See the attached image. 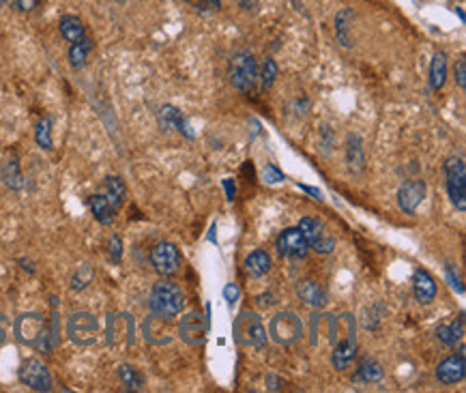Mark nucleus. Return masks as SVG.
I'll use <instances>...</instances> for the list:
<instances>
[{
  "label": "nucleus",
  "instance_id": "e433bc0d",
  "mask_svg": "<svg viewBox=\"0 0 466 393\" xmlns=\"http://www.w3.org/2000/svg\"><path fill=\"white\" fill-rule=\"evenodd\" d=\"M9 3L13 5V9H18L22 13H30L32 9H37L39 0H9Z\"/></svg>",
  "mask_w": 466,
  "mask_h": 393
},
{
  "label": "nucleus",
  "instance_id": "f704fd0d",
  "mask_svg": "<svg viewBox=\"0 0 466 393\" xmlns=\"http://www.w3.org/2000/svg\"><path fill=\"white\" fill-rule=\"evenodd\" d=\"M108 252H110V258H112V262H121V258H123V241H121V237L118 234H114L112 239H110V243H108Z\"/></svg>",
  "mask_w": 466,
  "mask_h": 393
},
{
  "label": "nucleus",
  "instance_id": "c85d7f7f",
  "mask_svg": "<svg viewBox=\"0 0 466 393\" xmlns=\"http://www.w3.org/2000/svg\"><path fill=\"white\" fill-rule=\"evenodd\" d=\"M35 142L37 147L52 151L54 142H52V116H43L37 125H35Z\"/></svg>",
  "mask_w": 466,
  "mask_h": 393
},
{
  "label": "nucleus",
  "instance_id": "2f4dec72",
  "mask_svg": "<svg viewBox=\"0 0 466 393\" xmlns=\"http://www.w3.org/2000/svg\"><path fill=\"white\" fill-rule=\"evenodd\" d=\"M118 378L123 380V385H125L129 391H140V389H142V385H144L142 374H140L136 368L127 366V364H123V366L118 368Z\"/></svg>",
  "mask_w": 466,
  "mask_h": 393
},
{
  "label": "nucleus",
  "instance_id": "37998d69",
  "mask_svg": "<svg viewBox=\"0 0 466 393\" xmlns=\"http://www.w3.org/2000/svg\"><path fill=\"white\" fill-rule=\"evenodd\" d=\"M5 340H7V320L3 314H0V346L5 344Z\"/></svg>",
  "mask_w": 466,
  "mask_h": 393
},
{
  "label": "nucleus",
  "instance_id": "5701e85b",
  "mask_svg": "<svg viewBox=\"0 0 466 393\" xmlns=\"http://www.w3.org/2000/svg\"><path fill=\"white\" fill-rule=\"evenodd\" d=\"M447 82V56L445 52H437L430 65V88L441 91Z\"/></svg>",
  "mask_w": 466,
  "mask_h": 393
},
{
  "label": "nucleus",
  "instance_id": "f8f14e48",
  "mask_svg": "<svg viewBox=\"0 0 466 393\" xmlns=\"http://www.w3.org/2000/svg\"><path fill=\"white\" fill-rule=\"evenodd\" d=\"M207 325L209 320H205L198 312H189L185 318H181L179 335L189 346H203L207 342Z\"/></svg>",
  "mask_w": 466,
  "mask_h": 393
},
{
  "label": "nucleus",
  "instance_id": "f3484780",
  "mask_svg": "<svg viewBox=\"0 0 466 393\" xmlns=\"http://www.w3.org/2000/svg\"><path fill=\"white\" fill-rule=\"evenodd\" d=\"M157 121H159L161 129H165V131H181L185 138H189V140L193 138L189 123L183 119L181 110L174 108V105H163V108L159 110V114H157Z\"/></svg>",
  "mask_w": 466,
  "mask_h": 393
},
{
  "label": "nucleus",
  "instance_id": "f257e3e1",
  "mask_svg": "<svg viewBox=\"0 0 466 393\" xmlns=\"http://www.w3.org/2000/svg\"><path fill=\"white\" fill-rule=\"evenodd\" d=\"M15 340L24 346H32L41 352L52 350V340H50V327L46 318L37 312H26L15 318Z\"/></svg>",
  "mask_w": 466,
  "mask_h": 393
},
{
  "label": "nucleus",
  "instance_id": "72a5a7b5",
  "mask_svg": "<svg viewBox=\"0 0 466 393\" xmlns=\"http://www.w3.org/2000/svg\"><path fill=\"white\" fill-rule=\"evenodd\" d=\"M262 176H264V181L269 183V185H277V183L286 181L284 172H282L277 166H273V164H266V166L262 168Z\"/></svg>",
  "mask_w": 466,
  "mask_h": 393
},
{
  "label": "nucleus",
  "instance_id": "2eb2a0df",
  "mask_svg": "<svg viewBox=\"0 0 466 393\" xmlns=\"http://www.w3.org/2000/svg\"><path fill=\"white\" fill-rule=\"evenodd\" d=\"M423 198H425V183L421 181V178L404 183L397 192V204L406 213V215H415L419 204L423 202Z\"/></svg>",
  "mask_w": 466,
  "mask_h": 393
},
{
  "label": "nucleus",
  "instance_id": "39448f33",
  "mask_svg": "<svg viewBox=\"0 0 466 393\" xmlns=\"http://www.w3.org/2000/svg\"><path fill=\"white\" fill-rule=\"evenodd\" d=\"M67 335L76 346H92L99 335V320L90 312H74L67 318Z\"/></svg>",
  "mask_w": 466,
  "mask_h": 393
},
{
  "label": "nucleus",
  "instance_id": "1a4fd4ad",
  "mask_svg": "<svg viewBox=\"0 0 466 393\" xmlns=\"http://www.w3.org/2000/svg\"><path fill=\"white\" fill-rule=\"evenodd\" d=\"M151 265L163 277H170V275L179 273V269H181V252H179V247L174 243H168V241L157 243L153 247V252H151Z\"/></svg>",
  "mask_w": 466,
  "mask_h": 393
},
{
  "label": "nucleus",
  "instance_id": "79ce46f5",
  "mask_svg": "<svg viewBox=\"0 0 466 393\" xmlns=\"http://www.w3.org/2000/svg\"><path fill=\"white\" fill-rule=\"evenodd\" d=\"M296 187L301 189V192H306V194H310V196H314L316 200H322V192H320V189H316V187H310V185H301V183H299Z\"/></svg>",
  "mask_w": 466,
  "mask_h": 393
},
{
  "label": "nucleus",
  "instance_id": "ddd939ff",
  "mask_svg": "<svg viewBox=\"0 0 466 393\" xmlns=\"http://www.w3.org/2000/svg\"><path fill=\"white\" fill-rule=\"evenodd\" d=\"M357 354V338H355V318L350 316L348 318V335L346 340L338 342V346L333 348V354H331V364L338 372H344Z\"/></svg>",
  "mask_w": 466,
  "mask_h": 393
},
{
  "label": "nucleus",
  "instance_id": "cd10ccee",
  "mask_svg": "<svg viewBox=\"0 0 466 393\" xmlns=\"http://www.w3.org/2000/svg\"><path fill=\"white\" fill-rule=\"evenodd\" d=\"M90 52H92V39H88L86 34L80 41L71 44V48H69V65H71V69H82L86 65Z\"/></svg>",
  "mask_w": 466,
  "mask_h": 393
},
{
  "label": "nucleus",
  "instance_id": "4468645a",
  "mask_svg": "<svg viewBox=\"0 0 466 393\" xmlns=\"http://www.w3.org/2000/svg\"><path fill=\"white\" fill-rule=\"evenodd\" d=\"M464 376H466V354H464V348L458 354L447 357V359L441 361L439 368H437V378L443 385H455V382L464 380Z\"/></svg>",
  "mask_w": 466,
  "mask_h": 393
},
{
  "label": "nucleus",
  "instance_id": "7ed1b4c3",
  "mask_svg": "<svg viewBox=\"0 0 466 393\" xmlns=\"http://www.w3.org/2000/svg\"><path fill=\"white\" fill-rule=\"evenodd\" d=\"M232 333H235V340L241 346H252L256 350H262L266 346V329L262 325V320L256 312H241L235 318V325H232Z\"/></svg>",
  "mask_w": 466,
  "mask_h": 393
},
{
  "label": "nucleus",
  "instance_id": "a211bd4d",
  "mask_svg": "<svg viewBox=\"0 0 466 393\" xmlns=\"http://www.w3.org/2000/svg\"><path fill=\"white\" fill-rule=\"evenodd\" d=\"M413 293L419 303H432L437 299V281L425 269H415L413 273Z\"/></svg>",
  "mask_w": 466,
  "mask_h": 393
},
{
  "label": "nucleus",
  "instance_id": "b1692460",
  "mask_svg": "<svg viewBox=\"0 0 466 393\" xmlns=\"http://www.w3.org/2000/svg\"><path fill=\"white\" fill-rule=\"evenodd\" d=\"M437 338L447 346H455L464 338V314H460L458 320H451V323L441 325L437 329Z\"/></svg>",
  "mask_w": 466,
  "mask_h": 393
},
{
  "label": "nucleus",
  "instance_id": "c9c22d12",
  "mask_svg": "<svg viewBox=\"0 0 466 393\" xmlns=\"http://www.w3.org/2000/svg\"><path fill=\"white\" fill-rule=\"evenodd\" d=\"M187 3L200 11H219L221 9V0H187Z\"/></svg>",
  "mask_w": 466,
  "mask_h": 393
},
{
  "label": "nucleus",
  "instance_id": "aec40b11",
  "mask_svg": "<svg viewBox=\"0 0 466 393\" xmlns=\"http://www.w3.org/2000/svg\"><path fill=\"white\" fill-rule=\"evenodd\" d=\"M58 28H60L62 39L69 41V44L80 41L86 34V28H84V24L78 15H62L60 22H58Z\"/></svg>",
  "mask_w": 466,
  "mask_h": 393
},
{
  "label": "nucleus",
  "instance_id": "0eeeda50",
  "mask_svg": "<svg viewBox=\"0 0 466 393\" xmlns=\"http://www.w3.org/2000/svg\"><path fill=\"white\" fill-rule=\"evenodd\" d=\"M447 194L458 211H466V166L460 157H449L445 161Z\"/></svg>",
  "mask_w": 466,
  "mask_h": 393
},
{
  "label": "nucleus",
  "instance_id": "393cba45",
  "mask_svg": "<svg viewBox=\"0 0 466 393\" xmlns=\"http://www.w3.org/2000/svg\"><path fill=\"white\" fill-rule=\"evenodd\" d=\"M104 196L118 211L123 206L125 198H127V187H125V183L121 181L118 176H106L104 178Z\"/></svg>",
  "mask_w": 466,
  "mask_h": 393
},
{
  "label": "nucleus",
  "instance_id": "58836bf2",
  "mask_svg": "<svg viewBox=\"0 0 466 393\" xmlns=\"http://www.w3.org/2000/svg\"><path fill=\"white\" fill-rule=\"evenodd\" d=\"M224 297H226V301L232 305V303H237V299H239V288L235 284H228L226 288H224Z\"/></svg>",
  "mask_w": 466,
  "mask_h": 393
},
{
  "label": "nucleus",
  "instance_id": "a878e982",
  "mask_svg": "<svg viewBox=\"0 0 466 393\" xmlns=\"http://www.w3.org/2000/svg\"><path fill=\"white\" fill-rule=\"evenodd\" d=\"M383 378H385L383 366L376 359H370V357H365L359 364L357 374H355V380H363V382H381Z\"/></svg>",
  "mask_w": 466,
  "mask_h": 393
},
{
  "label": "nucleus",
  "instance_id": "4c0bfd02",
  "mask_svg": "<svg viewBox=\"0 0 466 393\" xmlns=\"http://www.w3.org/2000/svg\"><path fill=\"white\" fill-rule=\"evenodd\" d=\"M455 80H458V86L464 91L466 88V58H460L455 65Z\"/></svg>",
  "mask_w": 466,
  "mask_h": 393
},
{
  "label": "nucleus",
  "instance_id": "c756f323",
  "mask_svg": "<svg viewBox=\"0 0 466 393\" xmlns=\"http://www.w3.org/2000/svg\"><path fill=\"white\" fill-rule=\"evenodd\" d=\"M3 181L9 189L13 192H20L24 187V176H22V170H20V164L15 159H11L5 168H3Z\"/></svg>",
  "mask_w": 466,
  "mask_h": 393
},
{
  "label": "nucleus",
  "instance_id": "dca6fc26",
  "mask_svg": "<svg viewBox=\"0 0 466 393\" xmlns=\"http://www.w3.org/2000/svg\"><path fill=\"white\" fill-rule=\"evenodd\" d=\"M296 297L301 299L306 305L316 307V309H322V307L329 303V295H327V291H324V286L318 284L316 279H303V281H299V286H296Z\"/></svg>",
  "mask_w": 466,
  "mask_h": 393
},
{
  "label": "nucleus",
  "instance_id": "4be33fe9",
  "mask_svg": "<svg viewBox=\"0 0 466 393\" xmlns=\"http://www.w3.org/2000/svg\"><path fill=\"white\" fill-rule=\"evenodd\" d=\"M352 20H355V11L352 9H342L338 15H336V37L338 41L344 46V48H352V37H350V28H352Z\"/></svg>",
  "mask_w": 466,
  "mask_h": 393
},
{
  "label": "nucleus",
  "instance_id": "f03ea898",
  "mask_svg": "<svg viewBox=\"0 0 466 393\" xmlns=\"http://www.w3.org/2000/svg\"><path fill=\"white\" fill-rule=\"evenodd\" d=\"M149 307L155 316L170 320L179 316L185 307V293L181 291V286L170 281V279H159L149 297Z\"/></svg>",
  "mask_w": 466,
  "mask_h": 393
},
{
  "label": "nucleus",
  "instance_id": "6ab92c4d",
  "mask_svg": "<svg viewBox=\"0 0 466 393\" xmlns=\"http://www.w3.org/2000/svg\"><path fill=\"white\" fill-rule=\"evenodd\" d=\"M88 206H90L92 215H95V220H97L99 224H104V226L114 224V220H116V208L108 202V198H106L104 194L90 196V198H88Z\"/></svg>",
  "mask_w": 466,
  "mask_h": 393
},
{
  "label": "nucleus",
  "instance_id": "bb28decb",
  "mask_svg": "<svg viewBox=\"0 0 466 393\" xmlns=\"http://www.w3.org/2000/svg\"><path fill=\"white\" fill-rule=\"evenodd\" d=\"M346 164L352 172H361L365 168V153H363V140L359 135L348 138L346 147Z\"/></svg>",
  "mask_w": 466,
  "mask_h": 393
},
{
  "label": "nucleus",
  "instance_id": "473e14b6",
  "mask_svg": "<svg viewBox=\"0 0 466 393\" xmlns=\"http://www.w3.org/2000/svg\"><path fill=\"white\" fill-rule=\"evenodd\" d=\"M277 71L280 69H277V62L273 58H264V62L260 67V76H256V78H260V88L262 91H269L273 86V82L277 78Z\"/></svg>",
  "mask_w": 466,
  "mask_h": 393
},
{
  "label": "nucleus",
  "instance_id": "7c9ffc66",
  "mask_svg": "<svg viewBox=\"0 0 466 393\" xmlns=\"http://www.w3.org/2000/svg\"><path fill=\"white\" fill-rule=\"evenodd\" d=\"M92 277H95V269H92V265H88V262L80 265V267L76 269V273L71 275V284H69V286H71V291L80 293V291L88 288L90 281H92Z\"/></svg>",
  "mask_w": 466,
  "mask_h": 393
},
{
  "label": "nucleus",
  "instance_id": "9d476101",
  "mask_svg": "<svg viewBox=\"0 0 466 393\" xmlns=\"http://www.w3.org/2000/svg\"><path fill=\"white\" fill-rule=\"evenodd\" d=\"M20 380L30 387L32 391H52L54 382H52V374L48 370V366L39 359H26L22 366H20V372H18Z\"/></svg>",
  "mask_w": 466,
  "mask_h": 393
},
{
  "label": "nucleus",
  "instance_id": "6e6552de",
  "mask_svg": "<svg viewBox=\"0 0 466 393\" xmlns=\"http://www.w3.org/2000/svg\"><path fill=\"white\" fill-rule=\"evenodd\" d=\"M299 230L303 232L308 245L318 254H331L336 249V237L327 232V226L318 218H303L299 222Z\"/></svg>",
  "mask_w": 466,
  "mask_h": 393
},
{
  "label": "nucleus",
  "instance_id": "a19ab883",
  "mask_svg": "<svg viewBox=\"0 0 466 393\" xmlns=\"http://www.w3.org/2000/svg\"><path fill=\"white\" fill-rule=\"evenodd\" d=\"M224 187H226V196H228V200L232 202L235 200V183H232V178H224Z\"/></svg>",
  "mask_w": 466,
  "mask_h": 393
},
{
  "label": "nucleus",
  "instance_id": "9b49d317",
  "mask_svg": "<svg viewBox=\"0 0 466 393\" xmlns=\"http://www.w3.org/2000/svg\"><path fill=\"white\" fill-rule=\"evenodd\" d=\"M275 249L284 258H306L310 245H308L303 232L296 226V228H286L284 232H280V237L275 241Z\"/></svg>",
  "mask_w": 466,
  "mask_h": 393
},
{
  "label": "nucleus",
  "instance_id": "412c9836",
  "mask_svg": "<svg viewBox=\"0 0 466 393\" xmlns=\"http://www.w3.org/2000/svg\"><path fill=\"white\" fill-rule=\"evenodd\" d=\"M245 271L252 277H262L271 271V256L264 249H254V252L245 258Z\"/></svg>",
  "mask_w": 466,
  "mask_h": 393
},
{
  "label": "nucleus",
  "instance_id": "c03bdc74",
  "mask_svg": "<svg viewBox=\"0 0 466 393\" xmlns=\"http://www.w3.org/2000/svg\"><path fill=\"white\" fill-rule=\"evenodd\" d=\"M237 3H239L245 11H249V7H252V5H249V0H237ZM252 3L256 5V0H252ZM252 9H254V7H252Z\"/></svg>",
  "mask_w": 466,
  "mask_h": 393
},
{
  "label": "nucleus",
  "instance_id": "20e7f679",
  "mask_svg": "<svg viewBox=\"0 0 466 393\" xmlns=\"http://www.w3.org/2000/svg\"><path fill=\"white\" fill-rule=\"evenodd\" d=\"M230 84L235 86L239 93H249L254 82H256V76H258V65H256V58L252 52L243 50V52H237L235 56L230 58Z\"/></svg>",
  "mask_w": 466,
  "mask_h": 393
},
{
  "label": "nucleus",
  "instance_id": "423d86ee",
  "mask_svg": "<svg viewBox=\"0 0 466 393\" xmlns=\"http://www.w3.org/2000/svg\"><path fill=\"white\" fill-rule=\"evenodd\" d=\"M303 335V323L294 312H277L269 323V338L280 346H290Z\"/></svg>",
  "mask_w": 466,
  "mask_h": 393
},
{
  "label": "nucleus",
  "instance_id": "ea45409f",
  "mask_svg": "<svg viewBox=\"0 0 466 393\" xmlns=\"http://www.w3.org/2000/svg\"><path fill=\"white\" fill-rule=\"evenodd\" d=\"M447 279L451 281V288H453V291H458L460 295H464V286H462V281L453 275V271H451L449 265H447Z\"/></svg>",
  "mask_w": 466,
  "mask_h": 393
}]
</instances>
